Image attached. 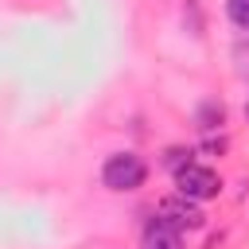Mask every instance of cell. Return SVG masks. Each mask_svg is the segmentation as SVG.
Returning <instances> with one entry per match:
<instances>
[{"label":"cell","mask_w":249,"mask_h":249,"mask_svg":"<svg viewBox=\"0 0 249 249\" xmlns=\"http://www.w3.org/2000/svg\"><path fill=\"white\" fill-rule=\"evenodd\" d=\"M144 179H148V163H144L136 152H117V156H109L105 167H101V183H105L109 191H117V195L144 187Z\"/></svg>","instance_id":"obj_1"},{"label":"cell","mask_w":249,"mask_h":249,"mask_svg":"<svg viewBox=\"0 0 249 249\" xmlns=\"http://www.w3.org/2000/svg\"><path fill=\"white\" fill-rule=\"evenodd\" d=\"M245 113H249V105H245Z\"/></svg>","instance_id":"obj_7"},{"label":"cell","mask_w":249,"mask_h":249,"mask_svg":"<svg viewBox=\"0 0 249 249\" xmlns=\"http://www.w3.org/2000/svg\"><path fill=\"white\" fill-rule=\"evenodd\" d=\"M222 117H226V109L210 101V105H202V113H198V128H218V124H222Z\"/></svg>","instance_id":"obj_6"},{"label":"cell","mask_w":249,"mask_h":249,"mask_svg":"<svg viewBox=\"0 0 249 249\" xmlns=\"http://www.w3.org/2000/svg\"><path fill=\"white\" fill-rule=\"evenodd\" d=\"M226 16H230L233 27L249 31V0H226Z\"/></svg>","instance_id":"obj_5"},{"label":"cell","mask_w":249,"mask_h":249,"mask_svg":"<svg viewBox=\"0 0 249 249\" xmlns=\"http://www.w3.org/2000/svg\"><path fill=\"white\" fill-rule=\"evenodd\" d=\"M175 187H179L183 198H191V202H206V198H214V195L222 191V179H218L206 163L183 160V163L175 167Z\"/></svg>","instance_id":"obj_2"},{"label":"cell","mask_w":249,"mask_h":249,"mask_svg":"<svg viewBox=\"0 0 249 249\" xmlns=\"http://www.w3.org/2000/svg\"><path fill=\"white\" fill-rule=\"evenodd\" d=\"M144 249H183V233H179L175 226L152 218L148 230H144Z\"/></svg>","instance_id":"obj_4"},{"label":"cell","mask_w":249,"mask_h":249,"mask_svg":"<svg viewBox=\"0 0 249 249\" xmlns=\"http://www.w3.org/2000/svg\"><path fill=\"white\" fill-rule=\"evenodd\" d=\"M156 218L167 222V226H175L179 233H183V230H202V226H206V214H202L191 198H183V195H179V198H163L160 210H156Z\"/></svg>","instance_id":"obj_3"}]
</instances>
